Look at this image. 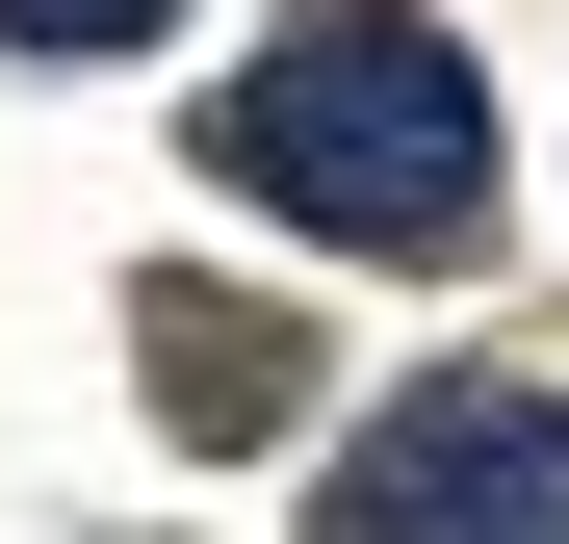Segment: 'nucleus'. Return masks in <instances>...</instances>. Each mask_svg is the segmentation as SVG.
<instances>
[{
  "mask_svg": "<svg viewBox=\"0 0 569 544\" xmlns=\"http://www.w3.org/2000/svg\"><path fill=\"white\" fill-rule=\"evenodd\" d=\"M208 156L259 181L284 234H337V259H466L492 234V78L440 52V0H311L233 105H208Z\"/></svg>",
  "mask_w": 569,
  "mask_h": 544,
  "instance_id": "1",
  "label": "nucleus"
},
{
  "mask_svg": "<svg viewBox=\"0 0 569 544\" xmlns=\"http://www.w3.org/2000/svg\"><path fill=\"white\" fill-rule=\"evenodd\" d=\"M181 0H0V52H156Z\"/></svg>",
  "mask_w": 569,
  "mask_h": 544,
  "instance_id": "3",
  "label": "nucleus"
},
{
  "mask_svg": "<svg viewBox=\"0 0 569 544\" xmlns=\"http://www.w3.org/2000/svg\"><path fill=\"white\" fill-rule=\"evenodd\" d=\"M337 518L362 544H569V389H518V363H440V389H389V441H337Z\"/></svg>",
  "mask_w": 569,
  "mask_h": 544,
  "instance_id": "2",
  "label": "nucleus"
}]
</instances>
